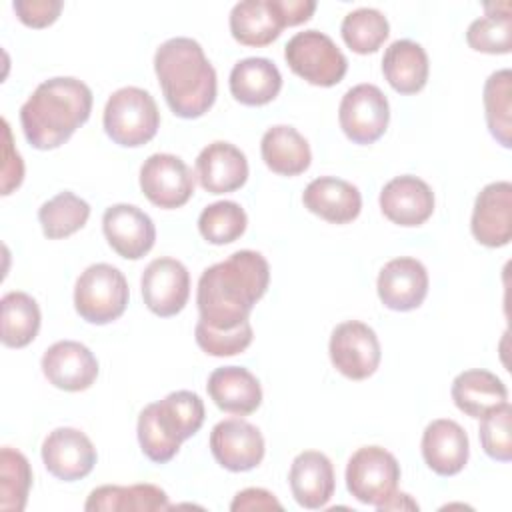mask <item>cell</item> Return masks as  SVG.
Wrapping results in <instances>:
<instances>
[{"instance_id": "obj_10", "label": "cell", "mask_w": 512, "mask_h": 512, "mask_svg": "<svg viewBox=\"0 0 512 512\" xmlns=\"http://www.w3.org/2000/svg\"><path fill=\"white\" fill-rule=\"evenodd\" d=\"M334 368L350 380H366L380 364V342L376 332L360 322L346 320L332 330L328 344Z\"/></svg>"}, {"instance_id": "obj_12", "label": "cell", "mask_w": 512, "mask_h": 512, "mask_svg": "<svg viewBox=\"0 0 512 512\" xmlns=\"http://www.w3.org/2000/svg\"><path fill=\"white\" fill-rule=\"evenodd\" d=\"M140 288L144 304L152 314L160 318L176 316L188 302L190 274L180 260L162 256L144 268Z\"/></svg>"}, {"instance_id": "obj_23", "label": "cell", "mask_w": 512, "mask_h": 512, "mask_svg": "<svg viewBox=\"0 0 512 512\" xmlns=\"http://www.w3.org/2000/svg\"><path fill=\"white\" fill-rule=\"evenodd\" d=\"M302 202L312 214L332 224H348L356 220L362 210L360 190L336 176L314 178L304 188Z\"/></svg>"}, {"instance_id": "obj_19", "label": "cell", "mask_w": 512, "mask_h": 512, "mask_svg": "<svg viewBox=\"0 0 512 512\" xmlns=\"http://www.w3.org/2000/svg\"><path fill=\"white\" fill-rule=\"evenodd\" d=\"M382 214L398 226H420L434 212V192L418 176H396L380 190Z\"/></svg>"}, {"instance_id": "obj_24", "label": "cell", "mask_w": 512, "mask_h": 512, "mask_svg": "<svg viewBox=\"0 0 512 512\" xmlns=\"http://www.w3.org/2000/svg\"><path fill=\"white\" fill-rule=\"evenodd\" d=\"M206 390L212 402L228 414L248 416L262 404L258 378L242 366H222L208 376Z\"/></svg>"}, {"instance_id": "obj_42", "label": "cell", "mask_w": 512, "mask_h": 512, "mask_svg": "<svg viewBox=\"0 0 512 512\" xmlns=\"http://www.w3.org/2000/svg\"><path fill=\"white\" fill-rule=\"evenodd\" d=\"M232 512H244V510H282V504L276 500V496L264 488H244L240 490L232 504Z\"/></svg>"}, {"instance_id": "obj_14", "label": "cell", "mask_w": 512, "mask_h": 512, "mask_svg": "<svg viewBox=\"0 0 512 512\" xmlns=\"http://www.w3.org/2000/svg\"><path fill=\"white\" fill-rule=\"evenodd\" d=\"M42 462L54 478L74 482L92 472L96 464V448L82 430L60 426L44 438Z\"/></svg>"}, {"instance_id": "obj_37", "label": "cell", "mask_w": 512, "mask_h": 512, "mask_svg": "<svg viewBox=\"0 0 512 512\" xmlns=\"http://www.w3.org/2000/svg\"><path fill=\"white\" fill-rule=\"evenodd\" d=\"M248 224V216L238 202L220 200L208 204L198 216V230L210 244L222 246L238 240Z\"/></svg>"}, {"instance_id": "obj_17", "label": "cell", "mask_w": 512, "mask_h": 512, "mask_svg": "<svg viewBox=\"0 0 512 512\" xmlns=\"http://www.w3.org/2000/svg\"><path fill=\"white\" fill-rule=\"evenodd\" d=\"M46 380L66 392H82L96 382L98 360L88 346L76 340H60L42 356Z\"/></svg>"}, {"instance_id": "obj_16", "label": "cell", "mask_w": 512, "mask_h": 512, "mask_svg": "<svg viewBox=\"0 0 512 512\" xmlns=\"http://www.w3.org/2000/svg\"><path fill=\"white\" fill-rule=\"evenodd\" d=\"M102 230L110 248L126 260L142 258L152 250L156 240L152 218L134 204H114L106 208Z\"/></svg>"}, {"instance_id": "obj_9", "label": "cell", "mask_w": 512, "mask_h": 512, "mask_svg": "<svg viewBox=\"0 0 512 512\" xmlns=\"http://www.w3.org/2000/svg\"><path fill=\"white\" fill-rule=\"evenodd\" d=\"M390 106L374 84H356L340 100L338 122L354 144H372L388 128Z\"/></svg>"}, {"instance_id": "obj_35", "label": "cell", "mask_w": 512, "mask_h": 512, "mask_svg": "<svg viewBox=\"0 0 512 512\" xmlns=\"http://www.w3.org/2000/svg\"><path fill=\"white\" fill-rule=\"evenodd\" d=\"M340 32L352 52L372 54L388 38L390 24L376 8H356L344 16Z\"/></svg>"}, {"instance_id": "obj_5", "label": "cell", "mask_w": 512, "mask_h": 512, "mask_svg": "<svg viewBox=\"0 0 512 512\" xmlns=\"http://www.w3.org/2000/svg\"><path fill=\"white\" fill-rule=\"evenodd\" d=\"M102 122L112 142L126 148H136L156 136L160 112L148 90L124 86L110 94L104 106Z\"/></svg>"}, {"instance_id": "obj_33", "label": "cell", "mask_w": 512, "mask_h": 512, "mask_svg": "<svg viewBox=\"0 0 512 512\" xmlns=\"http://www.w3.org/2000/svg\"><path fill=\"white\" fill-rule=\"evenodd\" d=\"M486 16L470 22L466 42L476 52L508 54L512 50V16L510 4H486Z\"/></svg>"}, {"instance_id": "obj_22", "label": "cell", "mask_w": 512, "mask_h": 512, "mask_svg": "<svg viewBox=\"0 0 512 512\" xmlns=\"http://www.w3.org/2000/svg\"><path fill=\"white\" fill-rule=\"evenodd\" d=\"M288 482L294 500L302 508H324L336 488L334 466L326 454L318 450H304L292 460Z\"/></svg>"}, {"instance_id": "obj_36", "label": "cell", "mask_w": 512, "mask_h": 512, "mask_svg": "<svg viewBox=\"0 0 512 512\" xmlns=\"http://www.w3.org/2000/svg\"><path fill=\"white\" fill-rule=\"evenodd\" d=\"M32 486V470L26 456L14 448L0 450V510L22 512Z\"/></svg>"}, {"instance_id": "obj_40", "label": "cell", "mask_w": 512, "mask_h": 512, "mask_svg": "<svg viewBox=\"0 0 512 512\" xmlns=\"http://www.w3.org/2000/svg\"><path fill=\"white\" fill-rule=\"evenodd\" d=\"M62 6L60 0H14L12 4L18 20L30 28H44L56 22Z\"/></svg>"}, {"instance_id": "obj_31", "label": "cell", "mask_w": 512, "mask_h": 512, "mask_svg": "<svg viewBox=\"0 0 512 512\" xmlns=\"http://www.w3.org/2000/svg\"><path fill=\"white\" fill-rule=\"evenodd\" d=\"M2 344L8 348L28 346L40 330V308L26 292H8L0 300Z\"/></svg>"}, {"instance_id": "obj_11", "label": "cell", "mask_w": 512, "mask_h": 512, "mask_svg": "<svg viewBox=\"0 0 512 512\" xmlns=\"http://www.w3.org/2000/svg\"><path fill=\"white\" fill-rule=\"evenodd\" d=\"M140 188L154 206L172 210L184 206L194 194V176L180 156L158 152L144 160Z\"/></svg>"}, {"instance_id": "obj_2", "label": "cell", "mask_w": 512, "mask_h": 512, "mask_svg": "<svg viewBox=\"0 0 512 512\" xmlns=\"http://www.w3.org/2000/svg\"><path fill=\"white\" fill-rule=\"evenodd\" d=\"M92 112V90L78 78L56 76L36 86L20 108L26 140L38 150L62 146Z\"/></svg>"}, {"instance_id": "obj_21", "label": "cell", "mask_w": 512, "mask_h": 512, "mask_svg": "<svg viewBox=\"0 0 512 512\" xmlns=\"http://www.w3.org/2000/svg\"><path fill=\"white\" fill-rule=\"evenodd\" d=\"M422 458L438 476L458 474L470 454V442L464 428L450 418L432 420L422 434Z\"/></svg>"}, {"instance_id": "obj_13", "label": "cell", "mask_w": 512, "mask_h": 512, "mask_svg": "<svg viewBox=\"0 0 512 512\" xmlns=\"http://www.w3.org/2000/svg\"><path fill=\"white\" fill-rule=\"evenodd\" d=\"M210 450L222 468L248 472L264 458V438L254 424L242 418H226L212 428Z\"/></svg>"}, {"instance_id": "obj_44", "label": "cell", "mask_w": 512, "mask_h": 512, "mask_svg": "<svg viewBox=\"0 0 512 512\" xmlns=\"http://www.w3.org/2000/svg\"><path fill=\"white\" fill-rule=\"evenodd\" d=\"M376 510L384 512V510H418V504L410 498V494L404 492H394L382 506H378Z\"/></svg>"}, {"instance_id": "obj_4", "label": "cell", "mask_w": 512, "mask_h": 512, "mask_svg": "<svg viewBox=\"0 0 512 512\" xmlns=\"http://www.w3.org/2000/svg\"><path fill=\"white\" fill-rule=\"evenodd\" d=\"M204 424V402L196 392L176 390L142 408L138 416V442L142 454L156 462H170L184 440Z\"/></svg>"}, {"instance_id": "obj_32", "label": "cell", "mask_w": 512, "mask_h": 512, "mask_svg": "<svg viewBox=\"0 0 512 512\" xmlns=\"http://www.w3.org/2000/svg\"><path fill=\"white\" fill-rule=\"evenodd\" d=\"M484 112L490 134L504 148L512 146V72L496 70L484 84Z\"/></svg>"}, {"instance_id": "obj_34", "label": "cell", "mask_w": 512, "mask_h": 512, "mask_svg": "<svg viewBox=\"0 0 512 512\" xmlns=\"http://www.w3.org/2000/svg\"><path fill=\"white\" fill-rule=\"evenodd\" d=\"M90 218V204L74 192H60L46 200L38 210L42 232L50 240L66 238L84 228Z\"/></svg>"}, {"instance_id": "obj_30", "label": "cell", "mask_w": 512, "mask_h": 512, "mask_svg": "<svg viewBox=\"0 0 512 512\" xmlns=\"http://www.w3.org/2000/svg\"><path fill=\"white\" fill-rule=\"evenodd\" d=\"M168 508L170 502L166 492L154 484L98 486L90 492L84 504V510L88 512H156Z\"/></svg>"}, {"instance_id": "obj_43", "label": "cell", "mask_w": 512, "mask_h": 512, "mask_svg": "<svg viewBox=\"0 0 512 512\" xmlns=\"http://www.w3.org/2000/svg\"><path fill=\"white\" fill-rule=\"evenodd\" d=\"M276 8L284 18L286 26H298L310 20V16L316 10V2L314 0H276Z\"/></svg>"}, {"instance_id": "obj_26", "label": "cell", "mask_w": 512, "mask_h": 512, "mask_svg": "<svg viewBox=\"0 0 512 512\" xmlns=\"http://www.w3.org/2000/svg\"><path fill=\"white\" fill-rule=\"evenodd\" d=\"M280 88L282 74L268 58L238 60L230 72V94L244 106H264L278 96Z\"/></svg>"}, {"instance_id": "obj_3", "label": "cell", "mask_w": 512, "mask_h": 512, "mask_svg": "<svg viewBox=\"0 0 512 512\" xmlns=\"http://www.w3.org/2000/svg\"><path fill=\"white\" fill-rule=\"evenodd\" d=\"M154 72L170 110L180 118H200L216 100V70L202 46L186 36L162 42L154 54Z\"/></svg>"}, {"instance_id": "obj_8", "label": "cell", "mask_w": 512, "mask_h": 512, "mask_svg": "<svg viewBox=\"0 0 512 512\" xmlns=\"http://www.w3.org/2000/svg\"><path fill=\"white\" fill-rule=\"evenodd\" d=\"M398 480L400 464L382 446H362L348 460L346 488L362 504L382 506L398 490Z\"/></svg>"}, {"instance_id": "obj_1", "label": "cell", "mask_w": 512, "mask_h": 512, "mask_svg": "<svg viewBox=\"0 0 512 512\" xmlns=\"http://www.w3.org/2000/svg\"><path fill=\"white\" fill-rule=\"evenodd\" d=\"M270 284L268 260L254 250H238L200 274L196 304L200 320L214 330H232L250 318Z\"/></svg>"}, {"instance_id": "obj_38", "label": "cell", "mask_w": 512, "mask_h": 512, "mask_svg": "<svg viewBox=\"0 0 512 512\" xmlns=\"http://www.w3.org/2000/svg\"><path fill=\"white\" fill-rule=\"evenodd\" d=\"M512 406L510 402H502L500 406L492 408L480 418V444L482 450L498 462H510L512 460Z\"/></svg>"}, {"instance_id": "obj_39", "label": "cell", "mask_w": 512, "mask_h": 512, "mask_svg": "<svg viewBox=\"0 0 512 512\" xmlns=\"http://www.w3.org/2000/svg\"><path fill=\"white\" fill-rule=\"evenodd\" d=\"M194 336L196 344L210 356H236L250 346L254 332L248 320L232 330H214L202 320H198Z\"/></svg>"}, {"instance_id": "obj_20", "label": "cell", "mask_w": 512, "mask_h": 512, "mask_svg": "<svg viewBox=\"0 0 512 512\" xmlns=\"http://www.w3.org/2000/svg\"><path fill=\"white\" fill-rule=\"evenodd\" d=\"M196 178L210 194L234 192L248 180V160L234 144L216 140L200 150L196 158Z\"/></svg>"}, {"instance_id": "obj_27", "label": "cell", "mask_w": 512, "mask_h": 512, "mask_svg": "<svg viewBox=\"0 0 512 512\" xmlns=\"http://www.w3.org/2000/svg\"><path fill=\"white\" fill-rule=\"evenodd\" d=\"M260 154L264 164L280 176H298L312 160L308 140L288 124H276L264 132Z\"/></svg>"}, {"instance_id": "obj_29", "label": "cell", "mask_w": 512, "mask_h": 512, "mask_svg": "<svg viewBox=\"0 0 512 512\" xmlns=\"http://www.w3.org/2000/svg\"><path fill=\"white\" fill-rule=\"evenodd\" d=\"M450 394L456 408L472 418H482L508 400L506 384L496 374L482 368L460 372L452 382Z\"/></svg>"}, {"instance_id": "obj_7", "label": "cell", "mask_w": 512, "mask_h": 512, "mask_svg": "<svg viewBox=\"0 0 512 512\" xmlns=\"http://www.w3.org/2000/svg\"><path fill=\"white\" fill-rule=\"evenodd\" d=\"M284 58L296 76L324 88L338 84L348 70L342 50L320 30L296 32L284 46Z\"/></svg>"}, {"instance_id": "obj_15", "label": "cell", "mask_w": 512, "mask_h": 512, "mask_svg": "<svg viewBox=\"0 0 512 512\" xmlns=\"http://www.w3.org/2000/svg\"><path fill=\"white\" fill-rule=\"evenodd\" d=\"M474 238L488 246H506L512 238V184L498 180L486 184L476 200L470 222Z\"/></svg>"}, {"instance_id": "obj_25", "label": "cell", "mask_w": 512, "mask_h": 512, "mask_svg": "<svg viewBox=\"0 0 512 512\" xmlns=\"http://www.w3.org/2000/svg\"><path fill=\"white\" fill-rule=\"evenodd\" d=\"M282 28L286 24L276 0H242L230 10V32L244 46H268L280 36Z\"/></svg>"}, {"instance_id": "obj_28", "label": "cell", "mask_w": 512, "mask_h": 512, "mask_svg": "<svg viewBox=\"0 0 512 512\" xmlns=\"http://www.w3.org/2000/svg\"><path fill=\"white\" fill-rule=\"evenodd\" d=\"M388 84L400 94H416L428 82V54L414 40H394L382 58Z\"/></svg>"}, {"instance_id": "obj_6", "label": "cell", "mask_w": 512, "mask_h": 512, "mask_svg": "<svg viewBox=\"0 0 512 512\" xmlns=\"http://www.w3.org/2000/svg\"><path fill=\"white\" fill-rule=\"evenodd\" d=\"M126 276L112 264L88 266L74 286V308L90 324H108L120 318L128 304Z\"/></svg>"}, {"instance_id": "obj_41", "label": "cell", "mask_w": 512, "mask_h": 512, "mask_svg": "<svg viewBox=\"0 0 512 512\" xmlns=\"http://www.w3.org/2000/svg\"><path fill=\"white\" fill-rule=\"evenodd\" d=\"M4 124V164H2V194H10L14 188H18L22 184L24 178V162L18 154V150H14L12 146V134H10V126L6 120H2Z\"/></svg>"}, {"instance_id": "obj_18", "label": "cell", "mask_w": 512, "mask_h": 512, "mask_svg": "<svg viewBox=\"0 0 512 512\" xmlns=\"http://www.w3.org/2000/svg\"><path fill=\"white\" fill-rule=\"evenodd\" d=\"M380 302L396 312L418 308L428 294V272L412 256H400L386 262L376 282Z\"/></svg>"}]
</instances>
